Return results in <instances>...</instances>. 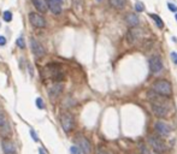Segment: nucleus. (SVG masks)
<instances>
[{
	"mask_svg": "<svg viewBox=\"0 0 177 154\" xmlns=\"http://www.w3.org/2000/svg\"><path fill=\"white\" fill-rule=\"evenodd\" d=\"M54 1H57L58 4H60V5H62V3H63V0H54Z\"/></svg>",
	"mask_w": 177,
	"mask_h": 154,
	"instance_id": "nucleus-30",
	"label": "nucleus"
},
{
	"mask_svg": "<svg viewBox=\"0 0 177 154\" xmlns=\"http://www.w3.org/2000/svg\"><path fill=\"white\" fill-rule=\"evenodd\" d=\"M63 92V86L62 84H54L48 90V94H50L51 98H57V96Z\"/></svg>",
	"mask_w": 177,
	"mask_h": 154,
	"instance_id": "nucleus-14",
	"label": "nucleus"
},
{
	"mask_svg": "<svg viewBox=\"0 0 177 154\" xmlns=\"http://www.w3.org/2000/svg\"><path fill=\"white\" fill-rule=\"evenodd\" d=\"M110 4L115 7V9L122 10L125 6V0H110Z\"/></svg>",
	"mask_w": 177,
	"mask_h": 154,
	"instance_id": "nucleus-16",
	"label": "nucleus"
},
{
	"mask_svg": "<svg viewBox=\"0 0 177 154\" xmlns=\"http://www.w3.org/2000/svg\"><path fill=\"white\" fill-rule=\"evenodd\" d=\"M140 34H141L140 29H136V28L130 29V30L127 33V41L129 42V44H131V45L135 44L136 41H138V39L140 37Z\"/></svg>",
	"mask_w": 177,
	"mask_h": 154,
	"instance_id": "nucleus-10",
	"label": "nucleus"
},
{
	"mask_svg": "<svg viewBox=\"0 0 177 154\" xmlns=\"http://www.w3.org/2000/svg\"><path fill=\"white\" fill-rule=\"evenodd\" d=\"M167 7L170 9V11L177 12V6H176V5H174V4H171V3H169V4H167Z\"/></svg>",
	"mask_w": 177,
	"mask_h": 154,
	"instance_id": "nucleus-26",
	"label": "nucleus"
},
{
	"mask_svg": "<svg viewBox=\"0 0 177 154\" xmlns=\"http://www.w3.org/2000/svg\"><path fill=\"white\" fill-rule=\"evenodd\" d=\"M30 45H31V50H33V53L37 57V58H41V57L45 55V48L44 46L40 44L39 41H36L35 39H31L30 40Z\"/></svg>",
	"mask_w": 177,
	"mask_h": 154,
	"instance_id": "nucleus-9",
	"label": "nucleus"
},
{
	"mask_svg": "<svg viewBox=\"0 0 177 154\" xmlns=\"http://www.w3.org/2000/svg\"><path fill=\"white\" fill-rule=\"evenodd\" d=\"M16 44H17V46L19 47V48H23L26 47V44H24V39L23 37H19V39H17V41H16Z\"/></svg>",
	"mask_w": 177,
	"mask_h": 154,
	"instance_id": "nucleus-23",
	"label": "nucleus"
},
{
	"mask_svg": "<svg viewBox=\"0 0 177 154\" xmlns=\"http://www.w3.org/2000/svg\"><path fill=\"white\" fill-rule=\"evenodd\" d=\"M31 3H33V5L36 7V10H39L40 12H45L47 9L42 0H31Z\"/></svg>",
	"mask_w": 177,
	"mask_h": 154,
	"instance_id": "nucleus-15",
	"label": "nucleus"
},
{
	"mask_svg": "<svg viewBox=\"0 0 177 154\" xmlns=\"http://www.w3.org/2000/svg\"><path fill=\"white\" fill-rule=\"evenodd\" d=\"M77 144H80L78 147L81 148V151L84 154H91L92 153V144H91L89 140L86 139L84 136H78L77 137Z\"/></svg>",
	"mask_w": 177,
	"mask_h": 154,
	"instance_id": "nucleus-8",
	"label": "nucleus"
},
{
	"mask_svg": "<svg viewBox=\"0 0 177 154\" xmlns=\"http://www.w3.org/2000/svg\"><path fill=\"white\" fill-rule=\"evenodd\" d=\"M125 22L128 26L130 27H136L139 24V17L135 13H128L125 16Z\"/></svg>",
	"mask_w": 177,
	"mask_h": 154,
	"instance_id": "nucleus-12",
	"label": "nucleus"
},
{
	"mask_svg": "<svg viewBox=\"0 0 177 154\" xmlns=\"http://www.w3.org/2000/svg\"><path fill=\"white\" fill-rule=\"evenodd\" d=\"M3 149L5 154H16V147L15 144L10 141H4L3 142Z\"/></svg>",
	"mask_w": 177,
	"mask_h": 154,
	"instance_id": "nucleus-13",
	"label": "nucleus"
},
{
	"mask_svg": "<svg viewBox=\"0 0 177 154\" xmlns=\"http://www.w3.org/2000/svg\"><path fill=\"white\" fill-rule=\"evenodd\" d=\"M176 21H177V13H176Z\"/></svg>",
	"mask_w": 177,
	"mask_h": 154,
	"instance_id": "nucleus-31",
	"label": "nucleus"
},
{
	"mask_svg": "<svg viewBox=\"0 0 177 154\" xmlns=\"http://www.w3.org/2000/svg\"><path fill=\"white\" fill-rule=\"evenodd\" d=\"M39 153H40V154H46V152H45L42 148H40V149H39Z\"/></svg>",
	"mask_w": 177,
	"mask_h": 154,
	"instance_id": "nucleus-29",
	"label": "nucleus"
},
{
	"mask_svg": "<svg viewBox=\"0 0 177 154\" xmlns=\"http://www.w3.org/2000/svg\"><path fill=\"white\" fill-rule=\"evenodd\" d=\"M151 18H153V21L156 22V24H157L158 28H160V29L164 28V23H163L162 19H160L159 16H157V15H154V13H151Z\"/></svg>",
	"mask_w": 177,
	"mask_h": 154,
	"instance_id": "nucleus-18",
	"label": "nucleus"
},
{
	"mask_svg": "<svg viewBox=\"0 0 177 154\" xmlns=\"http://www.w3.org/2000/svg\"><path fill=\"white\" fill-rule=\"evenodd\" d=\"M60 124L63 130L65 133H70L75 126V119L74 116L70 115V113H63L60 117Z\"/></svg>",
	"mask_w": 177,
	"mask_h": 154,
	"instance_id": "nucleus-2",
	"label": "nucleus"
},
{
	"mask_svg": "<svg viewBox=\"0 0 177 154\" xmlns=\"http://www.w3.org/2000/svg\"><path fill=\"white\" fill-rule=\"evenodd\" d=\"M154 128H156V130H157V133L160 135V136H169L171 134V131H172V129H171V126L169 125V124H166V123H164V122H157V123L154 124Z\"/></svg>",
	"mask_w": 177,
	"mask_h": 154,
	"instance_id": "nucleus-7",
	"label": "nucleus"
},
{
	"mask_svg": "<svg viewBox=\"0 0 177 154\" xmlns=\"http://www.w3.org/2000/svg\"><path fill=\"white\" fill-rule=\"evenodd\" d=\"M153 154H157V152H153Z\"/></svg>",
	"mask_w": 177,
	"mask_h": 154,
	"instance_id": "nucleus-32",
	"label": "nucleus"
},
{
	"mask_svg": "<svg viewBox=\"0 0 177 154\" xmlns=\"http://www.w3.org/2000/svg\"><path fill=\"white\" fill-rule=\"evenodd\" d=\"M70 152H71V154H81V148L78 147V146H76V144H74V146H71L70 147Z\"/></svg>",
	"mask_w": 177,
	"mask_h": 154,
	"instance_id": "nucleus-19",
	"label": "nucleus"
},
{
	"mask_svg": "<svg viewBox=\"0 0 177 154\" xmlns=\"http://www.w3.org/2000/svg\"><path fill=\"white\" fill-rule=\"evenodd\" d=\"M170 57H171V60H172V63H174V64H176V65H177V53H176V52H171Z\"/></svg>",
	"mask_w": 177,
	"mask_h": 154,
	"instance_id": "nucleus-25",
	"label": "nucleus"
},
{
	"mask_svg": "<svg viewBox=\"0 0 177 154\" xmlns=\"http://www.w3.org/2000/svg\"><path fill=\"white\" fill-rule=\"evenodd\" d=\"M152 89L159 95L163 96H170L172 94V87L171 83L166 79H158L152 84Z\"/></svg>",
	"mask_w": 177,
	"mask_h": 154,
	"instance_id": "nucleus-1",
	"label": "nucleus"
},
{
	"mask_svg": "<svg viewBox=\"0 0 177 154\" xmlns=\"http://www.w3.org/2000/svg\"><path fill=\"white\" fill-rule=\"evenodd\" d=\"M151 108L152 112L154 113V116L157 117H166L169 112L163 102H151Z\"/></svg>",
	"mask_w": 177,
	"mask_h": 154,
	"instance_id": "nucleus-5",
	"label": "nucleus"
},
{
	"mask_svg": "<svg viewBox=\"0 0 177 154\" xmlns=\"http://www.w3.org/2000/svg\"><path fill=\"white\" fill-rule=\"evenodd\" d=\"M3 17H4V21L5 22H11L12 21V13L10 11H5L3 13Z\"/></svg>",
	"mask_w": 177,
	"mask_h": 154,
	"instance_id": "nucleus-20",
	"label": "nucleus"
},
{
	"mask_svg": "<svg viewBox=\"0 0 177 154\" xmlns=\"http://www.w3.org/2000/svg\"><path fill=\"white\" fill-rule=\"evenodd\" d=\"M30 134H31V137H33V140L35 141V142H37L39 141V137H37V134L34 131V130H31L30 131Z\"/></svg>",
	"mask_w": 177,
	"mask_h": 154,
	"instance_id": "nucleus-27",
	"label": "nucleus"
},
{
	"mask_svg": "<svg viewBox=\"0 0 177 154\" xmlns=\"http://www.w3.org/2000/svg\"><path fill=\"white\" fill-rule=\"evenodd\" d=\"M46 4L48 6V9H50L54 15H59L62 12L60 4H58L57 1H54V0H46Z\"/></svg>",
	"mask_w": 177,
	"mask_h": 154,
	"instance_id": "nucleus-11",
	"label": "nucleus"
},
{
	"mask_svg": "<svg viewBox=\"0 0 177 154\" xmlns=\"http://www.w3.org/2000/svg\"><path fill=\"white\" fill-rule=\"evenodd\" d=\"M140 149H141V153H142V154H153V152H151V151L148 149V147H146L145 144H141V146H140Z\"/></svg>",
	"mask_w": 177,
	"mask_h": 154,
	"instance_id": "nucleus-22",
	"label": "nucleus"
},
{
	"mask_svg": "<svg viewBox=\"0 0 177 154\" xmlns=\"http://www.w3.org/2000/svg\"><path fill=\"white\" fill-rule=\"evenodd\" d=\"M29 22L33 27L35 28H45L46 27V21L41 15L36 12H30L29 13Z\"/></svg>",
	"mask_w": 177,
	"mask_h": 154,
	"instance_id": "nucleus-4",
	"label": "nucleus"
},
{
	"mask_svg": "<svg viewBox=\"0 0 177 154\" xmlns=\"http://www.w3.org/2000/svg\"><path fill=\"white\" fill-rule=\"evenodd\" d=\"M96 1H101V0H96Z\"/></svg>",
	"mask_w": 177,
	"mask_h": 154,
	"instance_id": "nucleus-33",
	"label": "nucleus"
},
{
	"mask_svg": "<svg viewBox=\"0 0 177 154\" xmlns=\"http://www.w3.org/2000/svg\"><path fill=\"white\" fill-rule=\"evenodd\" d=\"M35 102H36V106H37L40 110H42V108H44V101H42L41 98H37Z\"/></svg>",
	"mask_w": 177,
	"mask_h": 154,
	"instance_id": "nucleus-24",
	"label": "nucleus"
},
{
	"mask_svg": "<svg viewBox=\"0 0 177 154\" xmlns=\"http://www.w3.org/2000/svg\"><path fill=\"white\" fill-rule=\"evenodd\" d=\"M148 143L152 146V148L157 153H163L166 151V144L157 136H149L148 137Z\"/></svg>",
	"mask_w": 177,
	"mask_h": 154,
	"instance_id": "nucleus-3",
	"label": "nucleus"
},
{
	"mask_svg": "<svg viewBox=\"0 0 177 154\" xmlns=\"http://www.w3.org/2000/svg\"><path fill=\"white\" fill-rule=\"evenodd\" d=\"M6 44V39L4 36H0V46H4Z\"/></svg>",
	"mask_w": 177,
	"mask_h": 154,
	"instance_id": "nucleus-28",
	"label": "nucleus"
},
{
	"mask_svg": "<svg viewBox=\"0 0 177 154\" xmlns=\"http://www.w3.org/2000/svg\"><path fill=\"white\" fill-rule=\"evenodd\" d=\"M0 128L6 129V130L9 129V123H7V119H6L3 111H0Z\"/></svg>",
	"mask_w": 177,
	"mask_h": 154,
	"instance_id": "nucleus-17",
	"label": "nucleus"
},
{
	"mask_svg": "<svg viewBox=\"0 0 177 154\" xmlns=\"http://www.w3.org/2000/svg\"><path fill=\"white\" fill-rule=\"evenodd\" d=\"M148 64H149V69L153 74H159L163 70V61L160 60L159 57H156V55L151 57L148 60Z\"/></svg>",
	"mask_w": 177,
	"mask_h": 154,
	"instance_id": "nucleus-6",
	"label": "nucleus"
},
{
	"mask_svg": "<svg viewBox=\"0 0 177 154\" xmlns=\"http://www.w3.org/2000/svg\"><path fill=\"white\" fill-rule=\"evenodd\" d=\"M135 10L138 11V12H142V11L145 10L143 4H142L141 1H136V4H135Z\"/></svg>",
	"mask_w": 177,
	"mask_h": 154,
	"instance_id": "nucleus-21",
	"label": "nucleus"
}]
</instances>
